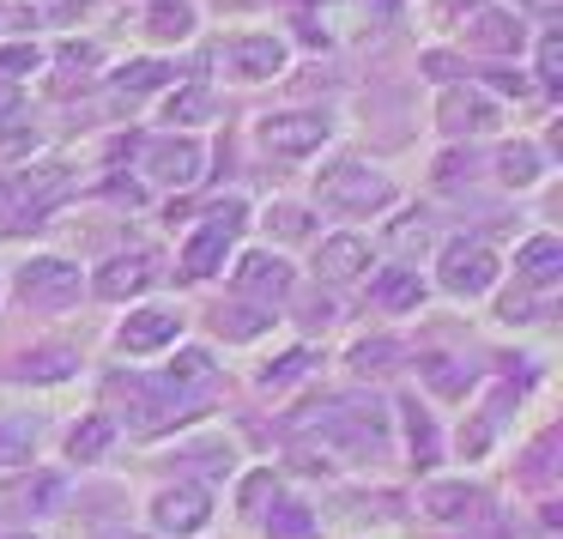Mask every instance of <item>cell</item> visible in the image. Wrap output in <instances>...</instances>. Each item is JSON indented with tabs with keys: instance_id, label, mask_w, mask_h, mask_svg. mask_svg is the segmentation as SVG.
Listing matches in <instances>:
<instances>
[{
	"instance_id": "cell-1",
	"label": "cell",
	"mask_w": 563,
	"mask_h": 539,
	"mask_svg": "<svg viewBox=\"0 0 563 539\" xmlns=\"http://www.w3.org/2000/svg\"><path fill=\"white\" fill-rule=\"evenodd\" d=\"M67 195H74V170L67 164H25V170L0 176V212H7V224H25V219L37 224Z\"/></svg>"
},
{
	"instance_id": "cell-2",
	"label": "cell",
	"mask_w": 563,
	"mask_h": 539,
	"mask_svg": "<svg viewBox=\"0 0 563 539\" xmlns=\"http://www.w3.org/2000/svg\"><path fill=\"white\" fill-rule=\"evenodd\" d=\"M316 195L328 200V207H340V212H376V207L394 200V183L382 170H369L364 158H345V164H328V170H321Z\"/></svg>"
},
{
	"instance_id": "cell-3",
	"label": "cell",
	"mask_w": 563,
	"mask_h": 539,
	"mask_svg": "<svg viewBox=\"0 0 563 539\" xmlns=\"http://www.w3.org/2000/svg\"><path fill=\"white\" fill-rule=\"evenodd\" d=\"M79 292H86V279H79V267L62 255H37V261L19 267V297H25L31 309H74Z\"/></svg>"
},
{
	"instance_id": "cell-4",
	"label": "cell",
	"mask_w": 563,
	"mask_h": 539,
	"mask_svg": "<svg viewBox=\"0 0 563 539\" xmlns=\"http://www.w3.org/2000/svg\"><path fill=\"white\" fill-rule=\"evenodd\" d=\"M62 497H67L62 473H43V466L37 473H19L0 485V521H37V515L62 509Z\"/></svg>"
},
{
	"instance_id": "cell-5",
	"label": "cell",
	"mask_w": 563,
	"mask_h": 539,
	"mask_svg": "<svg viewBox=\"0 0 563 539\" xmlns=\"http://www.w3.org/2000/svg\"><path fill=\"white\" fill-rule=\"evenodd\" d=\"M261 146L273 158H309V152L328 146V116H309V110H285L261 122Z\"/></svg>"
},
{
	"instance_id": "cell-6",
	"label": "cell",
	"mask_w": 563,
	"mask_h": 539,
	"mask_svg": "<svg viewBox=\"0 0 563 539\" xmlns=\"http://www.w3.org/2000/svg\"><path fill=\"white\" fill-rule=\"evenodd\" d=\"M490 279H497V255H490L485 243H466V237H454V243L442 249V285H449L454 297H478Z\"/></svg>"
},
{
	"instance_id": "cell-7",
	"label": "cell",
	"mask_w": 563,
	"mask_h": 539,
	"mask_svg": "<svg viewBox=\"0 0 563 539\" xmlns=\"http://www.w3.org/2000/svg\"><path fill=\"white\" fill-rule=\"evenodd\" d=\"M200 170H207V152L195 140H146V176L164 188H195Z\"/></svg>"
},
{
	"instance_id": "cell-8",
	"label": "cell",
	"mask_w": 563,
	"mask_h": 539,
	"mask_svg": "<svg viewBox=\"0 0 563 539\" xmlns=\"http://www.w3.org/2000/svg\"><path fill=\"white\" fill-rule=\"evenodd\" d=\"M207 515H212V503H207V491H200V485H170V491L152 497V521H158V534H170V539L200 534Z\"/></svg>"
},
{
	"instance_id": "cell-9",
	"label": "cell",
	"mask_w": 563,
	"mask_h": 539,
	"mask_svg": "<svg viewBox=\"0 0 563 539\" xmlns=\"http://www.w3.org/2000/svg\"><path fill=\"white\" fill-rule=\"evenodd\" d=\"M297 285L291 261H279L273 249H261V255H243L236 261V292L243 297H261V304H285Z\"/></svg>"
},
{
	"instance_id": "cell-10",
	"label": "cell",
	"mask_w": 563,
	"mask_h": 539,
	"mask_svg": "<svg viewBox=\"0 0 563 539\" xmlns=\"http://www.w3.org/2000/svg\"><path fill=\"white\" fill-rule=\"evenodd\" d=\"M466 37H473L478 50H490V55H515L527 43V31H521V19L503 13V7H478V13L466 19Z\"/></svg>"
},
{
	"instance_id": "cell-11",
	"label": "cell",
	"mask_w": 563,
	"mask_h": 539,
	"mask_svg": "<svg viewBox=\"0 0 563 539\" xmlns=\"http://www.w3.org/2000/svg\"><path fill=\"white\" fill-rule=\"evenodd\" d=\"M176 328H183L176 309H134L122 321V352H158V345L176 340Z\"/></svg>"
},
{
	"instance_id": "cell-12",
	"label": "cell",
	"mask_w": 563,
	"mask_h": 539,
	"mask_svg": "<svg viewBox=\"0 0 563 539\" xmlns=\"http://www.w3.org/2000/svg\"><path fill=\"white\" fill-rule=\"evenodd\" d=\"M364 267H369V243H364V237H328V243H321V261H316V273H321L328 285L364 279Z\"/></svg>"
},
{
	"instance_id": "cell-13",
	"label": "cell",
	"mask_w": 563,
	"mask_h": 539,
	"mask_svg": "<svg viewBox=\"0 0 563 539\" xmlns=\"http://www.w3.org/2000/svg\"><path fill=\"white\" fill-rule=\"evenodd\" d=\"M442 128L449 134H485V128H497V103L478 98V91H449L442 98Z\"/></svg>"
},
{
	"instance_id": "cell-14",
	"label": "cell",
	"mask_w": 563,
	"mask_h": 539,
	"mask_svg": "<svg viewBox=\"0 0 563 539\" xmlns=\"http://www.w3.org/2000/svg\"><path fill=\"white\" fill-rule=\"evenodd\" d=\"M515 273H521L527 285H558L563 279V243L558 237H533V243H521Z\"/></svg>"
},
{
	"instance_id": "cell-15",
	"label": "cell",
	"mask_w": 563,
	"mask_h": 539,
	"mask_svg": "<svg viewBox=\"0 0 563 539\" xmlns=\"http://www.w3.org/2000/svg\"><path fill=\"white\" fill-rule=\"evenodd\" d=\"M146 285H152V267L140 255H115V261L98 267V297H115V304L134 297V292H146Z\"/></svg>"
},
{
	"instance_id": "cell-16",
	"label": "cell",
	"mask_w": 563,
	"mask_h": 539,
	"mask_svg": "<svg viewBox=\"0 0 563 539\" xmlns=\"http://www.w3.org/2000/svg\"><path fill=\"white\" fill-rule=\"evenodd\" d=\"M231 62L243 67L249 79H273V74L285 67V43H279V37H243V43L231 50Z\"/></svg>"
},
{
	"instance_id": "cell-17",
	"label": "cell",
	"mask_w": 563,
	"mask_h": 539,
	"mask_svg": "<svg viewBox=\"0 0 563 539\" xmlns=\"http://www.w3.org/2000/svg\"><path fill=\"white\" fill-rule=\"evenodd\" d=\"M473 509H478V491L461 485V479L424 491V515H430V521H461V515H473Z\"/></svg>"
},
{
	"instance_id": "cell-18",
	"label": "cell",
	"mask_w": 563,
	"mask_h": 539,
	"mask_svg": "<svg viewBox=\"0 0 563 539\" xmlns=\"http://www.w3.org/2000/svg\"><path fill=\"white\" fill-rule=\"evenodd\" d=\"M146 31L158 43H183L188 31H195V7H188V0H152V7H146Z\"/></svg>"
},
{
	"instance_id": "cell-19",
	"label": "cell",
	"mask_w": 563,
	"mask_h": 539,
	"mask_svg": "<svg viewBox=\"0 0 563 539\" xmlns=\"http://www.w3.org/2000/svg\"><path fill=\"white\" fill-rule=\"evenodd\" d=\"M267 539H321L316 515L303 503H273L267 509Z\"/></svg>"
},
{
	"instance_id": "cell-20",
	"label": "cell",
	"mask_w": 563,
	"mask_h": 539,
	"mask_svg": "<svg viewBox=\"0 0 563 539\" xmlns=\"http://www.w3.org/2000/svg\"><path fill=\"white\" fill-rule=\"evenodd\" d=\"M224 249H231V231H219V224H207V231L195 237V243H188V273H195V279H207V273H219V261H224Z\"/></svg>"
},
{
	"instance_id": "cell-21",
	"label": "cell",
	"mask_w": 563,
	"mask_h": 539,
	"mask_svg": "<svg viewBox=\"0 0 563 539\" xmlns=\"http://www.w3.org/2000/svg\"><path fill=\"white\" fill-rule=\"evenodd\" d=\"M388 249L394 255H424L430 249V212H400L388 224Z\"/></svg>"
},
{
	"instance_id": "cell-22",
	"label": "cell",
	"mask_w": 563,
	"mask_h": 539,
	"mask_svg": "<svg viewBox=\"0 0 563 539\" xmlns=\"http://www.w3.org/2000/svg\"><path fill=\"white\" fill-rule=\"evenodd\" d=\"M74 376V352H31L13 364V382H62Z\"/></svg>"
},
{
	"instance_id": "cell-23",
	"label": "cell",
	"mask_w": 563,
	"mask_h": 539,
	"mask_svg": "<svg viewBox=\"0 0 563 539\" xmlns=\"http://www.w3.org/2000/svg\"><path fill=\"white\" fill-rule=\"evenodd\" d=\"M158 86H170V67L164 62H128L115 74V98H140V91H158Z\"/></svg>"
},
{
	"instance_id": "cell-24",
	"label": "cell",
	"mask_w": 563,
	"mask_h": 539,
	"mask_svg": "<svg viewBox=\"0 0 563 539\" xmlns=\"http://www.w3.org/2000/svg\"><path fill=\"white\" fill-rule=\"evenodd\" d=\"M376 304L382 309H418V304H424L418 273H382V279H376Z\"/></svg>"
},
{
	"instance_id": "cell-25",
	"label": "cell",
	"mask_w": 563,
	"mask_h": 539,
	"mask_svg": "<svg viewBox=\"0 0 563 539\" xmlns=\"http://www.w3.org/2000/svg\"><path fill=\"white\" fill-rule=\"evenodd\" d=\"M394 364H400V345L382 340V333H376V340H357L352 345V370H357V376H388Z\"/></svg>"
},
{
	"instance_id": "cell-26",
	"label": "cell",
	"mask_w": 563,
	"mask_h": 539,
	"mask_svg": "<svg viewBox=\"0 0 563 539\" xmlns=\"http://www.w3.org/2000/svg\"><path fill=\"white\" fill-rule=\"evenodd\" d=\"M31 449H37V418H0V466L31 461Z\"/></svg>"
},
{
	"instance_id": "cell-27",
	"label": "cell",
	"mask_w": 563,
	"mask_h": 539,
	"mask_svg": "<svg viewBox=\"0 0 563 539\" xmlns=\"http://www.w3.org/2000/svg\"><path fill=\"white\" fill-rule=\"evenodd\" d=\"M406 437H412V461L418 466L437 461V425H430V413L418 400H406Z\"/></svg>"
},
{
	"instance_id": "cell-28",
	"label": "cell",
	"mask_w": 563,
	"mask_h": 539,
	"mask_svg": "<svg viewBox=\"0 0 563 539\" xmlns=\"http://www.w3.org/2000/svg\"><path fill=\"white\" fill-rule=\"evenodd\" d=\"M115 442V425L110 418H86V425H74V437H67V449L79 454V461H98L103 449Z\"/></svg>"
},
{
	"instance_id": "cell-29",
	"label": "cell",
	"mask_w": 563,
	"mask_h": 539,
	"mask_svg": "<svg viewBox=\"0 0 563 539\" xmlns=\"http://www.w3.org/2000/svg\"><path fill=\"white\" fill-rule=\"evenodd\" d=\"M212 376H219L212 352H176V364H170V376H164V382H176V388H207Z\"/></svg>"
},
{
	"instance_id": "cell-30",
	"label": "cell",
	"mask_w": 563,
	"mask_h": 539,
	"mask_svg": "<svg viewBox=\"0 0 563 539\" xmlns=\"http://www.w3.org/2000/svg\"><path fill=\"white\" fill-rule=\"evenodd\" d=\"M497 176H503L509 188H527V183L539 176V152H533V146H503V152H497Z\"/></svg>"
},
{
	"instance_id": "cell-31",
	"label": "cell",
	"mask_w": 563,
	"mask_h": 539,
	"mask_svg": "<svg viewBox=\"0 0 563 539\" xmlns=\"http://www.w3.org/2000/svg\"><path fill=\"white\" fill-rule=\"evenodd\" d=\"M170 116H176V122H207V116H212V91L207 86H183L170 98Z\"/></svg>"
},
{
	"instance_id": "cell-32",
	"label": "cell",
	"mask_w": 563,
	"mask_h": 539,
	"mask_svg": "<svg viewBox=\"0 0 563 539\" xmlns=\"http://www.w3.org/2000/svg\"><path fill=\"white\" fill-rule=\"evenodd\" d=\"M303 370H309V352L297 345V352H285V358H279V364L261 370V388H291V382L303 376Z\"/></svg>"
},
{
	"instance_id": "cell-33",
	"label": "cell",
	"mask_w": 563,
	"mask_h": 539,
	"mask_svg": "<svg viewBox=\"0 0 563 539\" xmlns=\"http://www.w3.org/2000/svg\"><path fill=\"white\" fill-rule=\"evenodd\" d=\"M37 152V128L31 122H0V158H31Z\"/></svg>"
},
{
	"instance_id": "cell-34",
	"label": "cell",
	"mask_w": 563,
	"mask_h": 539,
	"mask_svg": "<svg viewBox=\"0 0 563 539\" xmlns=\"http://www.w3.org/2000/svg\"><path fill=\"white\" fill-rule=\"evenodd\" d=\"M424 376L437 382L442 394H461L466 382H473V370H461V364H449V358H424Z\"/></svg>"
},
{
	"instance_id": "cell-35",
	"label": "cell",
	"mask_w": 563,
	"mask_h": 539,
	"mask_svg": "<svg viewBox=\"0 0 563 539\" xmlns=\"http://www.w3.org/2000/svg\"><path fill=\"white\" fill-rule=\"evenodd\" d=\"M91 67H98V50H91V43H67V50H62V86L86 79Z\"/></svg>"
},
{
	"instance_id": "cell-36",
	"label": "cell",
	"mask_w": 563,
	"mask_h": 539,
	"mask_svg": "<svg viewBox=\"0 0 563 539\" xmlns=\"http://www.w3.org/2000/svg\"><path fill=\"white\" fill-rule=\"evenodd\" d=\"M539 79H545V86H563V43H558V31L539 37Z\"/></svg>"
},
{
	"instance_id": "cell-37",
	"label": "cell",
	"mask_w": 563,
	"mask_h": 539,
	"mask_svg": "<svg viewBox=\"0 0 563 539\" xmlns=\"http://www.w3.org/2000/svg\"><path fill=\"white\" fill-rule=\"evenodd\" d=\"M267 231L273 237H309V212L303 207H273L267 212Z\"/></svg>"
},
{
	"instance_id": "cell-38",
	"label": "cell",
	"mask_w": 563,
	"mask_h": 539,
	"mask_svg": "<svg viewBox=\"0 0 563 539\" xmlns=\"http://www.w3.org/2000/svg\"><path fill=\"white\" fill-rule=\"evenodd\" d=\"M25 67H37V50H31V43H19V50H0V79H7V86H13Z\"/></svg>"
},
{
	"instance_id": "cell-39",
	"label": "cell",
	"mask_w": 563,
	"mask_h": 539,
	"mask_svg": "<svg viewBox=\"0 0 563 539\" xmlns=\"http://www.w3.org/2000/svg\"><path fill=\"white\" fill-rule=\"evenodd\" d=\"M212 224H219V231H243V224H249V207H243V200H219V207H212Z\"/></svg>"
},
{
	"instance_id": "cell-40",
	"label": "cell",
	"mask_w": 563,
	"mask_h": 539,
	"mask_svg": "<svg viewBox=\"0 0 563 539\" xmlns=\"http://www.w3.org/2000/svg\"><path fill=\"white\" fill-rule=\"evenodd\" d=\"M478 7H485V0H437V19H449V25H466Z\"/></svg>"
},
{
	"instance_id": "cell-41",
	"label": "cell",
	"mask_w": 563,
	"mask_h": 539,
	"mask_svg": "<svg viewBox=\"0 0 563 539\" xmlns=\"http://www.w3.org/2000/svg\"><path fill=\"white\" fill-rule=\"evenodd\" d=\"M533 316H539V309H533V297H527V292L503 297V321H533Z\"/></svg>"
},
{
	"instance_id": "cell-42",
	"label": "cell",
	"mask_w": 563,
	"mask_h": 539,
	"mask_svg": "<svg viewBox=\"0 0 563 539\" xmlns=\"http://www.w3.org/2000/svg\"><path fill=\"white\" fill-rule=\"evenodd\" d=\"M267 497H273V473H255V479L243 485V503H249V509H261Z\"/></svg>"
},
{
	"instance_id": "cell-43",
	"label": "cell",
	"mask_w": 563,
	"mask_h": 539,
	"mask_svg": "<svg viewBox=\"0 0 563 539\" xmlns=\"http://www.w3.org/2000/svg\"><path fill=\"white\" fill-rule=\"evenodd\" d=\"M219 328L224 333H261V328H267V316H224V309H219Z\"/></svg>"
},
{
	"instance_id": "cell-44",
	"label": "cell",
	"mask_w": 563,
	"mask_h": 539,
	"mask_svg": "<svg viewBox=\"0 0 563 539\" xmlns=\"http://www.w3.org/2000/svg\"><path fill=\"white\" fill-rule=\"evenodd\" d=\"M545 473H551V437L539 442V449H533V461H527V479H545Z\"/></svg>"
},
{
	"instance_id": "cell-45",
	"label": "cell",
	"mask_w": 563,
	"mask_h": 539,
	"mask_svg": "<svg viewBox=\"0 0 563 539\" xmlns=\"http://www.w3.org/2000/svg\"><path fill=\"white\" fill-rule=\"evenodd\" d=\"M424 74H430V79H449L454 62H449V55H424Z\"/></svg>"
},
{
	"instance_id": "cell-46",
	"label": "cell",
	"mask_w": 563,
	"mask_h": 539,
	"mask_svg": "<svg viewBox=\"0 0 563 539\" xmlns=\"http://www.w3.org/2000/svg\"><path fill=\"white\" fill-rule=\"evenodd\" d=\"M0 116H13V86L0 79Z\"/></svg>"
}]
</instances>
